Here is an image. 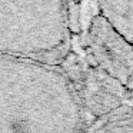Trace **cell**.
<instances>
[{
  "label": "cell",
  "mask_w": 133,
  "mask_h": 133,
  "mask_svg": "<svg viewBox=\"0 0 133 133\" xmlns=\"http://www.w3.org/2000/svg\"><path fill=\"white\" fill-rule=\"evenodd\" d=\"M93 124L60 66L0 57V133H87Z\"/></svg>",
  "instance_id": "obj_1"
},
{
  "label": "cell",
  "mask_w": 133,
  "mask_h": 133,
  "mask_svg": "<svg viewBox=\"0 0 133 133\" xmlns=\"http://www.w3.org/2000/svg\"><path fill=\"white\" fill-rule=\"evenodd\" d=\"M75 24L76 2H0V57L60 66Z\"/></svg>",
  "instance_id": "obj_2"
},
{
  "label": "cell",
  "mask_w": 133,
  "mask_h": 133,
  "mask_svg": "<svg viewBox=\"0 0 133 133\" xmlns=\"http://www.w3.org/2000/svg\"><path fill=\"white\" fill-rule=\"evenodd\" d=\"M73 47L89 64L133 96V47L97 12L96 2L76 3Z\"/></svg>",
  "instance_id": "obj_3"
},
{
  "label": "cell",
  "mask_w": 133,
  "mask_h": 133,
  "mask_svg": "<svg viewBox=\"0 0 133 133\" xmlns=\"http://www.w3.org/2000/svg\"><path fill=\"white\" fill-rule=\"evenodd\" d=\"M97 12L133 47V2H96Z\"/></svg>",
  "instance_id": "obj_4"
},
{
  "label": "cell",
  "mask_w": 133,
  "mask_h": 133,
  "mask_svg": "<svg viewBox=\"0 0 133 133\" xmlns=\"http://www.w3.org/2000/svg\"><path fill=\"white\" fill-rule=\"evenodd\" d=\"M87 133H133V107L124 106L104 116Z\"/></svg>",
  "instance_id": "obj_5"
}]
</instances>
